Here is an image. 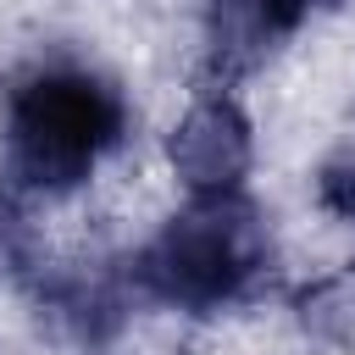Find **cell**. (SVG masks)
Wrapping results in <instances>:
<instances>
[{"label":"cell","mask_w":355,"mask_h":355,"mask_svg":"<svg viewBox=\"0 0 355 355\" xmlns=\"http://www.w3.org/2000/svg\"><path fill=\"white\" fill-rule=\"evenodd\" d=\"M128 128L133 105L105 67L83 55H44L6 83V178L22 194H72L128 144Z\"/></svg>","instance_id":"cell-1"},{"label":"cell","mask_w":355,"mask_h":355,"mask_svg":"<svg viewBox=\"0 0 355 355\" xmlns=\"http://www.w3.org/2000/svg\"><path fill=\"white\" fill-rule=\"evenodd\" d=\"M277 261L272 222L244 189L194 194L183 211H172L128 261V277L144 300L183 311V316H216L239 300H250Z\"/></svg>","instance_id":"cell-2"},{"label":"cell","mask_w":355,"mask_h":355,"mask_svg":"<svg viewBox=\"0 0 355 355\" xmlns=\"http://www.w3.org/2000/svg\"><path fill=\"white\" fill-rule=\"evenodd\" d=\"M22 294L33 300L39 322L61 344L94 355L122 338L139 288H133L128 266H111V261H44Z\"/></svg>","instance_id":"cell-3"},{"label":"cell","mask_w":355,"mask_h":355,"mask_svg":"<svg viewBox=\"0 0 355 355\" xmlns=\"http://www.w3.org/2000/svg\"><path fill=\"white\" fill-rule=\"evenodd\" d=\"M166 166L178 172V183L189 194L244 189V178L255 166V128H250L244 105L227 89L194 94L166 133Z\"/></svg>","instance_id":"cell-4"},{"label":"cell","mask_w":355,"mask_h":355,"mask_svg":"<svg viewBox=\"0 0 355 355\" xmlns=\"http://www.w3.org/2000/svg\"><path fill=\"white\" fill-rule=\"evenodd\" d=\"M322 6L327 0H211L205 6V55H211V72L233 78V72L261 67Z\"/></svg>","instance_id":"cell-5"},{"label":"cell","mask_w":355,"mask_h":355,"mask_svg":"<svg viewBox=\"0 0 355 355\" xmlns=\"http://www.w3.org/2000/svg\"><path fill=\"white\" fill-rule=\"evenodd\" d=\"M39 266H44V255H39V244H33L28 211L17 205L11 189H0V277L17 283V288H28Z\"/></svg>","instance_id":"cell-6"},{"label":"cell","mask_w":355,"mask_h":355,"mask_svg":"<svg viewBox=\"0 0 355 355\" xmlns=\"http://www.w3.org/2000/svg\"><path fill=\"white\" fill-rule=\"evenodd\" d=\"M305 327L322 338H355V277H327L305 294Z\"/></svg>","instance_id":"cell-7"},{"label":"cell","mask_w":355,"mask_h":355,"mask_svg":"<svg viewBox=\"0 0 355 355\" xmlns=\"http://www.w3.org/2000/svg\"><path fill=\"white\" fill-rule=\"evenodd\" d=\"M316 205L327 216H338V222L355 227V144H344L338 155L322 161V172H316Z\"/></svg>","instance_id":"cell-8"}]
</instances>
